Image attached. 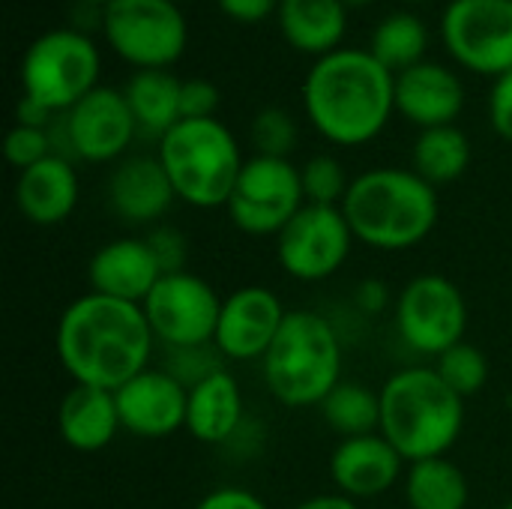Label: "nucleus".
<instances>
[{"label":"nucleus","mask_w":512,"mask_h":509,"mask_svg":"<svg viewBox=\"0 0 512 509\" xmlns=\"http://www.w3.org/2000/svg\"><path fill=\"white\" fill-rule=\"evenodd\" d=\"M300 99L312 129L324 141L363 147L396 114V75L369 48L342 45L309 66Z\"/></svg>","instance_id":"f257e3e1"},{"label":"nucleus","mask_w":512,"mask_h":509,"mask_svg":"<svg viewBox=\"0 0 512 509\" xmlns=\"http://www.w3.org/2000/svg\"><path fill=\"white\" fill-rule=\"evenodd\" d=\"M153 339L141 306L90 291L63 309L54 348L75 384L114 393L147 369Z\"/></svg>","instance_id":"f03ea898"},{"label":"nucleus","mask_w":512,"mask_h":509,"mask_svg":"<svg viewBox=\"0 0 512 509\" xmlns=\"http://www.w3.org/2000/svg\"><path fill=\"white\" fill-rule=\"evenodd\" d=\"M438 192L414 168H369L351 180L342 213L360 240L378 252L420 246L438 225Z\"/></svg>","instance_id":"7ed1b4c3"},{"label":"nucleus","mask_w":512,"mask_h":509,"mask_svg":"<svg viewBox=\"0 0 512 509\" xmlns=\"http://www.w3.org/2000/svg\"><path fill=\"white\" fill-rule=\"evenodd\" d=\"M465 426V399L432 366H408L381 387V435L408 465L447 456Z\"/></svg>","instance_id":"20e7f679"},{"label":"nucleus","mask_w":512,"mask_h":509,"mask_svg":"<svg viewBox=\"0 0 512 509\" xmlns=\"http://www.w3.org/2000/svg\"><path fill=\"white\" fill-rule=\"evenodd\" d=\"M261 366L276 402L288 408L321 405L342 381V345L336 327L309 309L288 312Z\"/></svg>","instance_id":"39448f33"},{"label":"nucleus","mask_w":512,"mask_h":509,"mask_svg":"<svg viewBox=\"0 0 512 509\" xmlns=\"http://www.w3.org/2000/svg\"><path fill=\"white\" fill-rule=\"evenodd\" d=\"M156 156L177 201L198 210L225 207L246 165L234 132L219 117L180 120L159 138Z\"/></svg>","instance_id":"423d86ee"},{"label":"nucleus","mask_w":512,"mask_h":509,"mask_svg":"<svg viewBox=\"0 0 512 509\" xmlns=\"http://www.w3.org/2000/svg\"><path fill=\"white\" fill-rule=\"evenodd\" d=\"M99 75L102 54L93 36L72 27H54L39 33L24 48L18 63L21 93L42 102L54 114H66L90 90H96Z\"/></svg>","instance_id":"0eeeda50"},{"label":"nucleus","mask_w":512,"mask_h":509,"mask_svg":"<svg viewBox=\"0 0 512 509\" xmlns=\"http://www.w3.org/2000/svg\"><path fill=\"white\" fill-rule=\"evenodd\" d=\"M102 39L138 69H171L189 45V21L171 0H114L102 9Z\"/></svg>","instance_id":"6e6552de"},{"label":"nucleus","mask_w":512,"mask_h":509,"mask_svg":"<svg viewBox=\"0 0 512 509\" xmlns=\"http://www.w3.org/2000/svg\"><path fill=\"white\" fill-rule=\"evenodd\" d=\"M303 204L300 168L291 159L252 156L246 159L225 210L237 231L249 237H279Z\"/></svg>","instance_id":"1a4fd4ad"},{"label":"nucleus","mask_w":512,"mask_h":509,"mask_svg":"<svg viewBox=\"0 0 512 509\" xmlns=\"http://www.w3.org/2000/svg\"><path fill=\"white\" fill-rule=\"evenodd\" d=\"M438 30L462 69L492 81L512 69V0H450Z\"/></svg>","instance_id":"9d476101"},{"label":"nucleus","mask_w":512,"mask_h":509,"mask_svg":"<svg viewBox=\"0 0 512 509\" xmlns=\"http://www.w3.org/2000/svg\"><path fill=\"white\" fill-rule=\"evenodd\" d=\"M141 309L156 339L174 351H195L216 339L222 297L207 279L183 270L162 276Z\"/></svg>","instance_id":"9b49d317"},{"label":"nucleus","mask_w":512,"mask_h":509,"mask_svg":"<svg viewBox=\"0 0 512 509\" xmlns=\"http://www.w3.org/2000/svg\"><path fill=\"white\" fill-rule=\"evenodd\" d=\"M396 330L417 354L441 357L465 339L468 303L447 276L423 273L411 279L396 300Z\"/></svg>","instance_id":"f8f14e48"},{"label":"nucleus","mask_w":512,"mask_h":509,"mask_svg":"<svg viewBox=\"0 0 512 509\" xmlns=\"http://www.w3.org/2000/svg\"><path fill=\"white\" fill-rule=\"evenodd\" d=\"M354 231L342 207L303 204L276 237V261L297 282H324L351 255Z\"/></svg>","instance_id":"ddd939ff"},{"label":"nucleus","mask_w":512,"mask_h":509,"mask_svg":"<svg viewBox=\"0 0 512 509\" xmlns=\"http://www.w3.org/2000/svg\"><path fill=\"white\" fill-rule=\"evenodd\" d=\"M57 129L66 144V159L84 162H117L138 135L135 117L123 90L99 84L78 105L57 117Z\"/></svg>","instance_id":"4468645a"},{"label":"nucleus","mask_w":512,"mask_h":509,"mask_svg":"<svg viewBox=\"0 0 512 509\" xmlns=\"http://www.w3.org/2000/svg\"><path fill=\"white\" fill-rule=\"evenodd\" d=\"M288 312L282 300L264 285L237 288L222 300V315L213 345L228 360H264L276 342Z\"/></svg>","instance_id":"2eb2a0df"},{"label":"nucleus","mask_w":512,"mask_h":509,"mask_svg":"<svg viewBox=\"0 0 512 509\" xmlns=\"http://www.w3.org/2000/svg\"><path fill=\"white\" fill-rule=\"evenodd\" d=\"M120 426L147 441H159L186 429V405L189 387L162 369H144L129 378L120 390H114Z\"/></svg>","instance_id":"dca6fc26"},{"label":"nucleus","mask_w":512,"mask_h":509,"mask_svg":"<svg viewBox=\"0 0 512 509\" xmlns=\"http://www.w3.org/2000/svg\"><path fill=\"white\" fill-rule=\"evenodd\" d=\"M465 108V84L447 63L423 60L396 75V114L420 132L435 126H456Z\"/></svg>","instance_id":"f3484780"},{"label":"nucleus","mask_w":512,"mask_h":509,"mask_svg":"<svg viewBox=\"0 0 512 509\" xmlns=\"http://www.w3.org/2000/svg\"><path fill=\"white\" fill-rule=\"evenodd\" d=\"M405 474L402 453L381 435H360L342 438L330 456V480L336 483L339 495L351 501L378 498L390 492Z\"/></svg>","instance_id":"a211bd4d"},{"label":"nucleus","mask_w":512,"mask_h":509,"mask_svg":"<svg viewBox=\"0 0 512 509\" xmlns=\"http://www.w3.org/2000/svg\"><path fill=\"white\" fill-rule=\"evenodd\" d=\"M159 279H162V267L150 243L141 237L108 240L102 249H96V255L87 264V282L93 294L114 297L135 306H141L150 297Z\"/></svg>","instance_id":"6ab92c4d"},{"label":"nucleus","mask_w":512,"mask_h":509,"mask_svg":"<svg viewBox=\"0 0 512 509\" xmlns=\"http://www.w3.org/2000/svg\"><path fill=\"white\" fill-rule=\"evenodd\" d=\"M108 207L129 225H153L177 201L159 156H126L108 177Z\"/></svg>","instance_id":"aec40b11"},{"label":"nucleus","mask_w":512,"mask_h":509,"mask_svg":"<svg viewBox=\"0 0 512 509\" xmlns=\"http://www.w3.org/2000/svg\"><path fill=\"white\" fill-rule=\"evenodd\" d=\"M78 195V174L72 162L60 153L42 159L27 171H18L15 180V207L30 225L39 228L63 225L75 213Z\"/></svg>","instance_id":"412c9836"},{"label":"nucleus","mask_w":512,"mask_h":509,"mask_svg":"<svg viewBox=\"0 0 512 509\" xmlns=\"http://www.w3.org/2000/svg\"><path fill=\"white\" fill-rule=\"evenodd\" d=\"M57 429L63 444L78 453L105 450L123 429L114 393L75 384L57 408Z\"/></svg>","instance_id":"4be33fe9"},{"label":"nucleus","mask_w":512,"mask_h":509,"mask_svg":"<svg viewBox=\"0 0 512 509\" xmlns=\"http://www.w3.org/2000/svg\"><path fill=\"white\" fill-rule=\"evenodd\" d=\"M276 24L294 51L318 60L342 48L348 33V6L342 0H279Z\"/></svg>","instance_id":"5701e85b"},{"label":"nucleus","mask_w":512,"mask_h":509,"mask_svg":"<svg viewBox=\"0 0 512 509\" xmlns=\"http://www.w3.org/2000/svg\"><path fill=\"white\" fill-rule=\"evenodd\" d=\"M243 420V393L231 372L216 369L189 387L186 432L201 444H225Z\"/></svg>","instance_id":"b1692460"},{"label":"nucleus","mask_w":512,"mask_h":509,"mask_svg":"<svg viewBox=\"0 0 512 509\" xmlns=\"http://www.w3.org/2000/svg\"><path fill=\"white\" fill-rule=\"evenodd\" d=\"M180 84L171 69H138L123 87V96L129 102V111L135 117L138 135L162 138L168 129H174L180 117Z\"/></svg>","instance_id":"393cba45"},{"label":"nucleus","mask_w":512,"mask_h":509,"mask_svg":"<svg viewBox=\"0 0 512 509\" xmlns=\"http://www.w3.org/2000/svg\"><path fill=\"white\" fill-rule=\"evenodd\" d=\"M369 51L393 75L429 60V27L420 15L402 9L381 18L369 36Z\"/></svg>","instance_id":"a878e982"},{"label":"nucleus","mask_w":512,"mask_h":509,"mask_svg":"<svg viewBox=\"0 0 512 509\" xmlns=\"http://www.w3.org/2000/svg\"><path fill=\"white\" fill-rule=\"evenodd\" d=\"M468 498V480L447 456L408 465L405 501L411 509H465Z\"/></svg>","instance_id":"bb28decb"},{"label":"nucleus","mask_w":512,"mask_h":509,"mask_svg":"<svg viewBox=\"0 0 512 509\" xmlns=\"http://www.w3.org/2000/svg\"><path fill=\"white\" fill-rule=\"evenodd\" d=\"M414 171L432 183L447 186L456 183L471 165V141L459 126H435L423 129L414 141Z\"/></svg>","instance_id":"cd10ccee"},{"label":"nucleus","mask_w":512,"mask_h":509,"mask_svg":"<svg viewBox=\"0 0 512 509\" xmlns=\"http://www.w3.org/2000/svg\"><path fill=\"white\" fill-rule=\"evenodd\" d=\"M318 408L324 423L342 438L381 432V393H372L366 384L339 381Z\"/></svg>","instance_id":"c85d7f7f"},{"label":"nucleus","mask_w":512,"mask_h":509,"mask_svg":"<svg viewBox=\"0 0 512 509\" xmlns=\"http://www.w3.org/2000/svg\"><path fill=\"white\" fill-rule=\"evenodd\" d=\"M435 372L444 378V384L450 390H456L462 399L477 396L486 381H489V360L486 354L471 345V342H459L450 351H444L435 363Z\"/></svg>","instance_id":"c756f323"},{"label":"nucleus","mask_w":512,"mask_h":509,"mask_svg":"<svg viewBox=\"0 0 512 509\" xmlns=\"http://www.w3.org/2000/svg\"><path fill=\"white\" fill-rule=\"evenodd\" d=\"M249 138L255 147V156H273V159H288L297 150L300 141V126L294 114H288L279 105H267L252 117Z\"/></svg>","instance_id":"7c9ffc66"},{"label":"nucleus","mask_w":512,"mask_h":509,"mask_svg":"<svg viewBox=\"0 0 512 509\" xmlns=\"http://www.w3.org/2000/svg\"><path fill=\"white\" fill-rule=\"evenodd\" d=\"M300 180H303L306 204H321V207H342V201L351 189V180H348L342 162L330 153L312 156L300 168Z\"/></svg>","instance_id":"2f4dec72"},{"label":"nucleus","mask_w":512,"mask_h":509,"mask_svg":"<svg viewBox=\"0 0 512 509\" xmlns=\"http://www.w3.org/2000/svg\"><path fill=\"white\" fill-rule=\"evenodd\" d=\"M3 153L9 159L12 168L18 171H27L33 165H39L42 159L54 156V138H51V129H36V126H21L15 123L6 135V144H3Z\"/></svg>","instance_id":"473e14b6"},{"label":"nucleus","mask_w":512,"mask_h":509,"mask_svg":"<svg viewBox=\"0 0 512 509\" xmlns=\"http://www.w3.org/2000/svg\"><path fill=\"white\" fill-rule=\"evenodd\" d=\"M162 267V276L168 273H183L186 261H189V240L183 237L180 228L174 225H156L150 231V237H144Z\"/></svg>","instance_id":"72a5a7b5"},{"label":"nucleus","mask_w":512,"mask_h":509,"mask_svg":"<svg viewBox=\"0 0 512 509\" xmlns=\"http://www.w3.org/2000/svg\"><path fill=\"white\" fill-rule=\"evenodd\" d=\"M219 87L210 78H183L180 84V117L183 120H207L216 117L219 108Z\"/></svg>","instance_id":"f704fd0d"},{"label":"nucleus","mask_w":512,"mask_h":509,"mask_svg":"<svg viewBox=\"0 0 512 509\" xmlns=\"http://www.w3.org/2000/svg\"><path fill=\"white\" fill-rule=\"evenodd\" d=\"M489 123L498 138L512 144V69L495 78L489 90Z\"/></svg>","instance_id":"c9c22d12"},{"label":"nucleus","mask_w":512,"mask_h":509,"mask_svg":"<svg viewBox=\"0 0 512 509\" xmlns=\"http://www.w3.org/2000/svg\"><path fill=\"white\" fill-rule=\"evenodd\" d=\"M225 18L237 24H261L267 18H276L279 0H216Z\"/></svg>","instance_id":"e433bc0d"},{"label":"nucleus","mask_w":512,"mask_h":509,"mask_svg":"<svg viewBox=\"0 0 512 509\" xmlns=\"http://www.w3.org/2000/svg\"><path fill=\"white\" fill-rule=\"evenodd\" d=\"M192 509H267V504L255 492L228 486V489H216V492L204 495Z\"/></svg>","instance_id":"4c0bfd02"},{"label":"nucleus","mask_w":512,"mask_h":509,"mask_svg":"<svg viewBox=\"0 0 512 509\" xmlns=\"http://www.w3.org/2000/svg\"><path fill=\"white\" fill-rule=\"evenodd\" d=\"M57 117H60V114L48 111L42 102H36V99H30V96H24V93H21V99L15 102V123H21V126L51 129Z\"/></svg>","instance_id":"58836bf2"},{"label":"nucleus","mask_w":512,"mask_h":509,"mask_svg":"<svg viewBox=\"0 0 512 509\" xmlns=\"http://www.w3.org/2000/svg\"><path fill=\"white\" fill-rule=\"evenodd\" d=\"M357 306L369 315H378L387 306V285L378 279H366L357 288Z\"/></svg>","instance_id":"ea45409f"},{"label":"nucleus","mask_w":512,"mask_h":509,"mask_svg":"<svg viewBox=\"0 0 512 509\" xmlns=\"http://www.w3.org/2000/svg\"><path fill=\"white\" fill-rule=\"evenodd\" d=\"M294 509H360L357 507V501H351V498H345V495H315V498H309V501H303V504H297Z\"/></svg>","instance_id":"a19ab883"},{"label":"nucleus","mask_w":512,"mask_h":509,"mask_svg":"<svg viewBox=\"0 0 512 509\" xmlns=\"http://www.w3.org/2000/svg\"><path fill=\"white\" fill-rule=\"evenodd\" d=\"M342 3H345L348 12H351V9H366V6H372L375 0H342Z\"/></svg>","instance_id":"79ce46f5"},{"label":"nucleus","mask_w":512,"mask_h":509,"mask_svg":"<svg viewBox=\"0 0 512 509\" xmlns=\"http://www.w3.org/2000/svg\"><path fill=\"white\" fill-rule=\"evenodd\" d=\"M81 3H90V6H96V9H105V6L114 3V0H81Z\"/></svg>","instance_id":"37998d69"},{"label":"nucleus","mask_w":512,"mask_h":509,"mask_svg":"<svg viewBox=\"0 0 512 509\" xmlns=\"http://www.w3.org/2000/svg\"><path fill=\"white\" fill-rule=\"evenodd\" d=\"M402 3H408V6H420V3H429V0H402Z\"/></svg>","instance_id":"c03bdc74"},{"label":"nucleus","mask_w":512,"mask_h":509,"mask_svg":"<svg viewBox=\"0 0 512 509\" xmlns=\"http://www.w3.org/2000/svg\"><path fill=\"white\" fill-rule=\"evenodd\" d=\"M171 3H180L183 6V3H192V0H171Z\"/></svg>","instance_id":"a18cd8bd"},{"label":"nucleus","mask_w":512,"mask_h":509,"mask_svg":"<svg viewBox=\"0 0 512 509\" xmlns=\"http://www.w3.org/2000/svg\"><path fill=\"white\" fill-rule=\"evenodd\" d=\"M504 509H512V501H510V504H507V507H504Z\"/></svg>","instance_id":"49530a36"}]
</instances>
